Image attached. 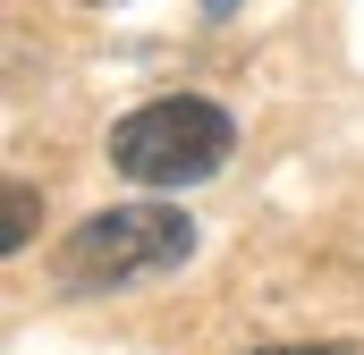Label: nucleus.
<instances>
[{
    "mask_svg": "<svg viewBox=\"0 0 364 355\" xmlns=\"http://www.w3.org/2000/svg\"><path fill=\"white\" fill-rule=\"evenodd\" d=\"M255 355H364V347H348V339H314V347H255Z\"/></svg>",
    "mask_w": 364,
    "mask_h": 355,
    "instance_id": "20e7f679",
    "label": "nucleus"
},
{
    "mask_svg": "<svg viewBox=\"0 0 364 355\" xmlns=\"http://www.w3.org/2000/svg\"><path fill=\"white\" fill-rule=\"evenodd\" d=\"M26 237H34V186H9V254H26Z\"/></svg>",
    "mask_w": 364,
    "mask_h": 355,
    "instance_id": "7ed1b4c3",
    "label": "nucleus"
},
{
    "mask_svg": "<svg viewBox=\"0 0 364 355\" xmlns=\"http://www.w3.org/2000/svg\"><path fill=\"white\" fill-rule=\"evenodd\" d=\"M203 17H229V0H203Z\"/></svg>",
    "mask_w": 364,
    "mask_h": 355,
    "instance_id": "39448f33",
    "label": "nucleus"
},
{
    "mask_svg": "<svg viewBox=\"0 0 364 355\" xmlns=\"http://www.w3.org/2000/svg\"><path fill=\"white\" fill-rule=\"evenodd\" d=\"M195 254V220L170 203H127V212H93L85 229H68L60 246V288L68 296H110L127 279L178 271Z\"/></svg>",
    "mask_w": 364,
    "mask_h": 355,
    "instance_id": "f03ea898",
    "label": "nucleus"
},
{
    "mask_svg": "<svg viewBox=\"0 0 364 355\" xmlns=\"http://www.w3.org/2000/svg\"><path fill=\"white\" fill-rule=\"evenodd\" d=\"M85 9H110V0H85Z\"/></svg>",
    "mask_w": 364,
    "mask_h": 355,
    "instance_id": "423d86ee",
    "label": "nucleus"
},
{
    "mask_svg": "<svg viewBox=\"0 0 364 355\" xmlns=\"http://www.w3.org/2000/svg\"><path fill=\"white\" fill-rule=\"evenodd\" d=\"M229 153H237V119L203 93L144 102L110 127V170L136 178V186H203Z\"/></svg>",
    "mask_w": 364,
    "mask_h": 355,
    "instance_id": "f257e3e1",
    "label": "nucleus"
}]
</instances>
